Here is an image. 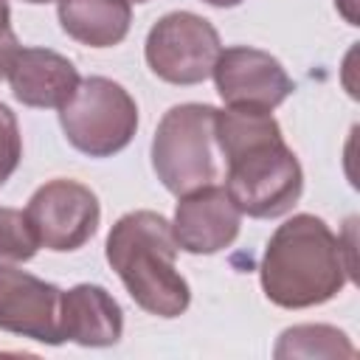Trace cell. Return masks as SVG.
<instances>
[{"mask_svg":"<svg viewBox=\"0 0 360 360\" xmlns=\"http://www.w3.org/2000/svg\"><path fill=\"white\" fill-rule=\"evenodd\" d=\"M214 141L225 158V191L242 214L273 219L292 211L304 191V169L270 110H217Z\"/></svg>","mask_w":360,"mask_h":360,"instance_id":"1","label":"cell"},{"mask_svg":"<svg viewBox=\"0 0 360 360\" xmlns=\"http://www.w3.org/2000/svg\"><path fill=\"white\" fill-rule=\"evenodd\" d=\"M354 248L315 214H292L281 222L259 264L262 292L281 309H307L332 301L354 281Z\"/></svg>","mask_w":360,"mask_h":360,"instance_id":"2","label":"cell"},{"mask_svg":"<svg viewBox=\"0 0 360 360\" xmlns=\"http://www.w3.org/2000/svg\"><path fill=\"white\" fill-rule=\"evenodd\" d=\"M104 253L129 298L149 315L180 318L191 304V287L177 270L172 222L158 211H129L107 233Z\"/></svg>","mask_w":360,"mask_h":360,"instance_id":"3","label":"cell"},{"mask_svg":"<svg viewBox=\"0 0 360 360\" xmlns=\"http://www.w3.org/2000/svg\"><path fill=\"white\" fill-rule=\"evenodd\" d=\"M214 118L217 107L188 101L174 104L158 121L152 135V169L174 197L217 180Z\"/></svg>","mask_w":360,"mask_h":360,"instance_id":"4","label":"cell"},{"mask_svg":"<svg viewBox=\"0 0 360 360\" xmlns=\"http://www.w3.org/2000/svg\"><path fill=\"white\" fill-rule=\"evenodd\" d=\"M59 124L68 143L82 155L112 158L138 132V104L124 84L107 76H87L59 110Z\"/></svg>","mask_w":360,"mask_h":360,"instance_id":"5","label":"cell"},{"mask_svg":"<svg viewBox=\"0 0 360 360\" xmlns=\"http://www.w3.org/2000/svg\"><path fill=\"white\" fill-rule=\"evenodd\" d=\"M222 51L217 28L194 11H169L146 34L143 56L149 70L169 84H200L211 76Z\"/></svg>","mask_w":360,"mask_h":360,"instance_id":"6","label":"cell"},{"mask_svg":"<svg viewBox=\"0 0 360 360\" xmlns=\"http://www.w3.org/2000/svg\"><path fill=\"white\" fill-rule=\"evenodd\" d=\"M22 214L39 248H48L53 253L79 250L93 239L101 222L96 191L70 177H53L42 183L31 194Z\"/></svg>","mask_w":360,"mask_h":360,"instance_id":"7","label":"cell"},{"mask_svg":"<svg viewBox=\"0 0 360 360\" xmlns=\"http://www.w3.org/2000/svg\"><path fill=\"white\" fill-rule=\"evenodd\" d=\"M211 76L228 107H256L273 112L295 90L284 65L273 53L250 45H231L219 51Z\"/></svg>","mask_w":360,"mask_h":360,"instance_id":"8","label":"cell"},{"mask_svg":"<svg viewBox=\"0 0 360 360\" xmlns=\"http://www.w3.org/2000/svg\"><path fill=\"white\" fill-rule=\"evenodd\" d=\"M59 298L62 290L51 281L31 276L14 264H0V329L45 343L59 346Z\"/></svg>","mask_w":360,"mask_h":360,"instance_id":"9","label":"cell"},{"mask_svg":"<svg viewBox=\"0 0 360 360\" xmlns=\"http://www.w3.org/2000/svg\"><path fill=\"white\" fill-rule=\"evenodd\" d=\"M242 228V211L228 197L225 186L208 183L188 194H180L174 208L172 233L180 250L194 256H211L233 245Z\"/></svg>","mask_w":360,"mask_h":360,"instance_id":"10","label":"cell"},{"mask_svg":"<svg viewBox=\"0 0 360 360\" xmlns=\"http://www.w3.org/2000/svg\"><path fill=\"white\" fill-rule=\"evenodd\" d=\"M6 79L11 84L14 98L37 110H62L73 98L82 82L76 65L68 56L51 48H22V45L14 53Z\"/></svg>","mask_w":360,"mask_h":360,"instance_id":"11","label":"cell"},{"mask_svg":"<svg viewBox=\"0 0 360 360\" xmlns=\"http://www.w3.org/2000/svg\"><path fill=\"white\" fill-rule=\"evenodd\" d=\"M59 332L62 340H73L84 349L115 346L124 332L121 304L101 284H76L62 290Z\"/></svg>","mask_w":360,"mask_h":360,"instance_id":"12","label":"cell"},{"mask_svg":"<svg viewBox=\"0 0 360 360\" xmlns=\"http://www.w3.org/2000/svg\"><path fill=\"white\" fill-rule=\"evenodd\" d=\"M62 31L87 48H112L132 25L129 0H56Z\"/></svg>","mask_w":360,"mask_h":360,"instance_id":"13","label":"cell"},{"mask_svg":"<svg viewBox=\"0 0 360 360\" xmlns=\"http://www.w3.org/2000/svg\"><path fill=\"white\" fill-rule=\"evenodd\" d=\"M273 354L284 357H354L357 349L343 329L329 323H298L278 335Z\"/></svg>","mask_w":360,"mask_h":360,"instance_id":"14","label":"cell"},{"mask_svg":"<svg viewBox=\"0 0 360 360\" xmlns=\"http://www.w3.org/2000/svg\"><path fill=\"white\" fill-rule=\"evenodd\" d=\"M39 250V242L22 211L0 205V264L28 262Z\"/></svg>","mask_w":360,"mask_h":360,"instance_id":"15","label":"cell"},{"mask_svg":"<svg viewBox=\"0 0 360 360\" xmlns=\"http://www.w3.org/2000/svg\"><path fill=\"white\" fill-rule=\"evenodd\" d=\"M20 160H22L20 124H17V115L0 101V186H6V180L17 172Z\"/></svg>","mask_w":360,"mask_h":360,"instance_id":"16","label":"cell"},{"mask_svg":"<svg viewBox=\"0 0 360 360\" xmlns=\"http://www.w3.org/2000/svg\"><path fill=\"white\" fill-rule=\"evenodd\" d=\"M17 51H20V39H17V34H14V31H6V34L0 37V79H6L8 65H11V59H14Z\"/></svg>","mask_w":360,"mask_h":360,"instance_id":"17","label":"cell"},{"mask_svg":"<svg viewBox=\"0 0 360 360\" xmlns=\"http://www.w3.org/2000/svg\"><path fill=\"white\" fill-rule=\"evenodd\" d=\"M11 31V8H8V0H0V37Z\"/></svg>","mask_w":360,"mask_h":360,"instance_id":"18","label":"cell"},{"mask_svg":"<svg viewBox=\"0 0 360 360\" xmlns=\"http://www.w3.org/2000/svg\"><path fill=\"white\" fill-rule=\"evenodd\" d=\"M202 3H208V6H214V8H233V6H239V3H245V0H202Z\"/></svg>","mask_w":360,"mask_h":360,"instance_id":"19","label":"cell"},{"mask_svg":"<svg viewBox=\"0 0 360 360\" xmlns=\"http://www.w3.org/2000/svg\"><path fill=\"white\" fill-rule=\"evenodd\" d=\"M22 3H31V6H42V3H53V0H22Z\"/></svg>","mask_w":360,"mask_h":360,"instance_id":"20","label":"cell"},{"mask_svg":"<svg viewBox=\"0 0 360 360\" xmlns=\"http://www.w3.org/2000/svg\"><path fill=\"white\" fill-rule=\"evenodd\" d=\"M129 3H149V0H129Z\"/></svg>","mask_w":360,"mask_h":360,"instance_id":"21","label":"cell"}]
</instances>
